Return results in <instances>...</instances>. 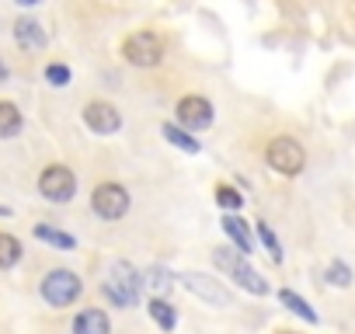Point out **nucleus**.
Here are the masks:
<instances>
[{
  "mask_svg": "<svg viewBox=\"0 0 355 334\" xmlns=\"http://www.w3.org/2000/svg\"><path fill=\"white\" fill-rule=\"evenodd\" d=\"M122 56L132 67H157L164 60V42L153 32H136V35H129L122 42Z\"/></svg>",
  "mask_w": 355,
  "mask_h": 334,
  "instance_id": "6",
  "label": "nucleus"
},
{
  "mask_svg": "<svg viewBox=\"0 0 355 334\" xmlns=\"http://www.w3.org/2000/svg\"><path fill=\"white\" fill-rule=\"evenodd\" d=\"M223 234L237 244V251H241V254H251V230H248V223H244L241 216L227 213V216H223Z\"/></svg>",
  "mask_w": 355,
  "mask_h": 334,
  "instance_id": "13",
  "label": "nucleus"
},
{
  "mask_svg": "<svg viewBox=\"0 0 355 334\" xmlns=\"http://www.w3.org/2000/svg\"><path fill=\"white\" fill-rule=\"evenodd\" d=\"M150 289H157V292H167L171 289V272H164V268H150V275L143 279Z\"/></svg>",
  "mask_w": 355,
  "mask_h": 334,
  "instance_id": "24",
  "label": "nucleus"
},
{
  "mask_svg": "<svg viewBox=\"0 0 355 334\" xmlns=\"http://www.w3.org/2000/svg\"><path fill=\"white\" fill-rule=\"evenodd\" d=\"M15 39H18V46H25V49H42V46H46V28H42L35 18H18V21H15Z\"/></svg>",
  "mask_w": 355,
  "mask_h": 334,
  "instance_id": "11",
  "label": "nucleus"
},
{
  "mask_svg": "<svg viewBox=\"0 0 355 334\" xmlns=\"http://www.w3.org/2000/svg\"><path fill=\"white\" fill-rule=\"evenodd\" d=\"M0 80H8V67L4 63H0Z\"/></svg>",
  "mask_w": 355,
  "mask_h": 334,
  "instance_id": "26",
  "label": "nucleus"
},
{
  "mask_svg": "<svg viewBox=\"0 0 355 334\" xmlns=\"http://www.w3.org/2000/svg\"><path fill=\"white\" fill-rule=\"evenodd\" d=\"M21 132V112L11 101H0V139H11Z\"/></svg>",
  "mask_w": 355,
  "mask_h": 334,
  "instance_id": "15",
  "label": "nucleus"
},
{
  "mask_svg": "<svg viewBox=\"0 0 355 334\" xmlns=\"http://www.w3.org/2000/svg\"><path fill=\"white\" fill-rule=\"evenodd\" d=\"M265 160L275 167L279 175H286V178H296L303 167H306L303 146H300L296 139H289V136H275V139L268 143V150H265Z\"/></svg>",
  "mask_w": 355,
  "mask_h": 334,
  "instance_id": "4",
  "label": "nucleus"
},
{
  "mask_svg": "<svg viewBox=\"0 0 355 334\" xmlns=\"http://www.w3.org/2000/svg\"><path fill=\"white\" fill-rule=\"evenodd\" d=\"M35 240H46V244H53V247H60V251H73L77 247V237H70V234H63V230H56V227H46V223H35Z\"/></svg>",
  "mask_w": 355,
  "mask_h": 334,
  "instance_id": "14",
  "label": "nucleus"
},
{
  "mask_svg": "<svg viewBox=\"0 0 355 334\" xmlns=\"http://www.w3.org/2000/svg\"><path fill=\"white\" fill-rule=\"evenodd\" d=\"M21 261V240L11 237V234H0V268H15Z\"/></svg>",
  "mask_w": 355,
  "mask_h": 334,
  "instance_id": "17",
  "label": "nucleus"
},
{
  "mask_svg": "<svg viewBox=\"0 0 355 334\" xmlns=\"http://www.w3.org/2000/svg\"><path fill=\"white\" fill-rule=\"evenodd\" d=\"M146 310H150L153 324H160L164 331H174V327H178V313H174V306H171L167 299H160V296H157V299H150V306H146Z\"/></svg>",
  "mask_w": 355,
  "mask_h": 334,
  "instance_id": "16",
  "label": "nucleus"
},
{
  "mask_svg": "<svg viewBox=\"0 0 355 334\" xmlns=\"http://www.w3.org/2000/svg\"><path fill=\"white\" fill-rule=\"evenodd\" d=\"M84 125H87L91 132H98V136H112V132H119L122 115H119L112 105H105V101H91V105L84 108Z\"/></svg>",
  "mask_w": 355,
  "mask_h": 334,
  "instance_id": "10",
  "label": "nucleus"
},
{
  "mask_svg": "<svg viewBox=\"0 0 355 334\" xmlns=\"http://www.w3.org/2000/svg\"><path fill=\"white\" fill-rule=\"evenodd\" d=\"M178 122L185 129H209L213 125V105L199 94H189L178 101Z\"/></svg>",
  "mask_w": 355,
  "mask_h": 334,
  "instance_id": "9",
  "label": "nucleus"
},
{
  "mask_svg": "<svg viewBox=\"0 0 355 334\" xmlns=\"http://www.w3.org/2000/svg\"><path fill=\"white\" fill-rule=\"evenodd\" d=\"M112 320L105 317V310H84L73 320V334H108Z\"/></svg>",
  "mask_w": 355,
  "mask_h": 334,
  "instance_id": "12",
  "label": "nucleus"
},
{
  "mask_svg": "<svg viewBox=\"0 0 355 334\" xmlns=\"http://www.w3.org/2000/svg\"><path fill=\"white\" fill-rule=\"evenodd\" d=\"M216 206L227 209V213H234V209L244 206V195H241L237 188H230V185H220V188H216Z\"/></svg>",
  "mask_w": 355,
  "mask_h": 334,
  "instance_id": "20",
  "label": "nucleus"
},
{
  "mask_svg": "<svg viewBox=\"0 0 355 334\" xmlns=\"http://www.w3.org/2000/svg\"><path fill=\"white\" fill-rule=\"evenodd\" d=\"M213 265L223 268L227 275H234V282H237L241 289H248V292H254V296H265V292H268V282L248 265V254L230 251V247H216V251H213Z\"/></svg>",
  "mask_w": 355,
  "mask_h": 334,
  "instance_id": "2",
  "label": "nucleus"
},
{
  "mask_svg": "<svg viewBox=\"0 0 355 334\" xmlns=\"http://www.w3.org/2000/svg\"><path fill=\"white\" fill-rule=\"evenodd\" d=\"M91 209H94L101 220H122V216L129 213V192H125L122 185H115V182H105V185L94 188Z\"/></svg>",
  "mask_w": 355,
  "mask_h": 334,
  "instance_id": "7",
  "label": "nucleus"
},
{
  "mask_svg": "<svg viewBox=\"0 0 355 334\" xmlns=\"http://www.w3.org/2000/svg\"><path fill=\"white\" fill-rule=\"evenodd\" d=\"M182 285H185L189 292H196L199 299L213 303V306H230V303H234L230 289H227L223 282H216L213 275H206V272H189V275H182Z\"/></svg>",
  "mask_w": 355,
  "mask_h": 334,
  "instance_id": "8",
  "label": "nucleus"
},
{
  "mask_svg": "<svg viewBox=\"0 0 355 334\" xmlns=\"http://www.w3.org/2000/svg\"><path fill=\"white\" fill-rule=\"evenodd\" d=\"M279 303H286V306H289L293 313H300L303 320H310V324H317V310H313V306H310V303H306L303 296H296L293 289H282V292H279Z\"/></svg>",
  "mask_w": 355,
  "mask_h": 334,
  "instance_id": "18",
  "label": "nucleus"
},
{
  "mask_svg": "<svg viewBox=\"0 0 355 334\" xmlns=\"http://www.w3.org/2000/svg\"><path fill=\"white\" fill-rule=\"evenodd\" d=\"M15 4H21V8H35L39 0H15Z\"/></svg>",
  "mask_w": 355,
  "mask_h": 334,
  "instance_id": "25",
  "label": "nucleus"
},
{
  "mask_svg": "<svg viewBox=\"0 0 355 334\" xmlns=\"http://www.w3.org/2000/svg\"><path fill=\"white\" fill-rule=\"evenodd\" d=\"M327 282L338 285V289L352 285V272H348V265H345V261H331V265H327Z\"/></svg>",
  "mask_w": 355,
  "mask_h": 334,
  "instance_id": "21",
  "label": "nucleus"
},
{
  "mask_svg": "<svg viewBox=\"0 0 355 334\" xmlns=\"http://www.w3.org/2000/svg\"><path fill=\"white\" fill-rule=\"evenodd\" d=\"M39 292H42V299H46L49 306H70V303H77V296L84 292V282H80L77 272H70V268H53V272L42 279Z\"/></svg>",
  "mask_w": 355,
  "mask_h": 334,
  "instance_id": "3",
  "label": "nucleus"
},
{
  "mask_svg": "<svg viewBox=\"0 0 355 334\" xmlns=\"http://www.w3.org/2000/svg\"><path fill=\"white\" fill-rule=\"evenodd\" d=\"M258 237H261V244L268 247V254H272V261H282V247H279V237L268 230V223H258Z\"/></svg>",
  "mask_w": 355,
  "mask_h": 334,
  "instance_id": "22",
  "label": "nucleus"
},
{
  "mask_svg": "<svg viewBox=\"0 0 355 334\" xmlns=\"http://www.w3.org/2000/svg\"><path fill=\"white\" fill-rule=\"evenodd\" d=\"M139 285H143L139 272H136L129 261H115L112 272H108V279L101 282V292H105L108 303H115V306L125 310V306H136V299H139Z\"/></svg>",
  "mask_w": 355,
  "mask_h": 334,
  "instance_id": "1",
  "label": "nucleus"
},
{
  "mask_svg": "<svg viewBox=\"0 0 355 334\" xmlns=\"http://www.w3.org/2000/svg\"><path fill=\"white\" fill-rule=\"evenodd\" d=\"M164 136H167L178 150H189V153H199V150H202V146H199V139H192L185 129H178V125H171V122L164 125Z\"/></svg>",
  "mask_w": 355,
  "mask_h": 334,
  "instance_id": "19",
  "label": "nucleus"
},
{
  "mask_svg": "<svg viewBox=\"0 0 355 334\" xmlns=\"http://www.w3.org/2000/svg\"><path fill=\"white\" fill-rule=\"evenodd\" d=\"M39 192L49 199V202H70L73 199V192H77V178H73V171L70 167H63V164H53V167H46V171L39 175Z\"/></svg>",
  "mask_w": 355,
  "mask_h": 334,
  "instance_id": "5",
  "label": "nucleus"
},
{
  "mask_svg": "<svg viewBox=\"0 0 355 334\" xmlns=\"http://www.w3.org/2000/svg\"><path fill=\"white\" fill-rule=\"evenodd\" d=\"M46 80H49L53 87H67V84H70V67L49 63V67H46Z\"/></svg>",
  "mask_w": 355,
  "mask_h": 334,
  "instance_id": "23",
  "label": "nucleus"
}]
</instances>
